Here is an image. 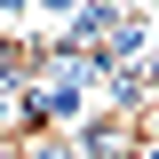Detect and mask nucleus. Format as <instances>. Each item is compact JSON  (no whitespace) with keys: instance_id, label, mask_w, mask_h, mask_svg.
<instances>
[{"instance_id":"f257e3e1","label":"nucleus","mask_w":159,"mask_h":159,"mask_svg":"<svg viewBox=\"0 0 159 159\" xmlns=\"http://www.w3.org/2000/svg\"><path fill=\"white\" fill-rule=\"evenodd\" d=\"M16 159H80L72 135H16Z\"/></svg>"},{"instance_id":"f03ea898","label":"nucleus","mask_w":159,"mask_h":159,"mask_svg":"<svg viewBox=\"0 0 159 159\" xmlns=\"http://www.w3.org/2000/svg\"><path fill=\"white\" fill-rule=\"evenodd\" d=\"M135 159H159V143H143V151H135Z\"/></svg>"},{"instance_id":"7ed1b4c3","label":"nucleus","mask_w":159,"mask_h":159,"mask_svg":"<svg viewBox=\"0 0 159 159\" xmlns=\"http://www.w3.org/2000/svg\"><path fill=\"white\" fill-rule=\"evenodd\" d=\"M151 40H159V8H151Z\"/></svg>"}]
</instances>
